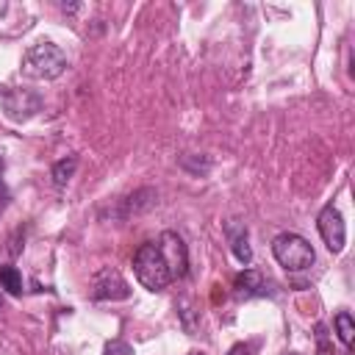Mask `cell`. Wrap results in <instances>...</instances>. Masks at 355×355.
Listing matches in <instances>:
<instances>
[{
  "label": "cell",
  "instance_id": "cell-1",
  "mask_svg": "<svg viewBox=\"0 0 355 355\" xmlns=\"http://www.w3.org/2000/svg\"><path fill=\"white\" fill-rule=\"evenodd\" d=\"M133 272H136V280L147 288V291H164L169 283H172V275H169V266L158 250V241H144L136 255H133Z\"/></svg>",
  "mask_w": 355,
  "mask_h": 355
},
{
  "label": "cell",
  "instance_id": "cell-2",
  "mask_svg": "<svg viewBox=\"0 0 355 355\" xmlns=\"http://www.w3.org/2000/svg\"><path fill=\"white\" fill-rule=\"evenodd\" d=\"M67 69V55L53 42H36L22 55V72L36 80H55Z\"/></svg>",
  "mask_w": 355,
  "mask_h": 355
},
{
  "label": "cell",
  "instance_id": "cell-3",
  "mask_svg": "<svg viewBox=\"0 0 355 355\" xmlns=\"http://www.w3.org/2000/svg\"><path fill=\"white\" fill-rule=\"evenodd\" d=\"M272 255L277 258V263L286 272H302V269H308L316 261L313 247L302 236H297V233H280V236H275Z\"/></svg>",
  "mask_w": 355,
  "mask_h": 355
},
{
  "label": "cell",
  "instance_id": "cell-4",
  "mask_svg": "<svg viewBox=\"0 0 355 355\" xmlns=\"http://www.w3.org/2000/svg\"><path fill=\"white\" fill-rule=\"evenodd\" d=\"M316 227H319V236H322V241L327 244L330 252H341V250H344L347 227H344V216H341V211H338L333 202L324 205V208L319 211V216H316Z\"/></svg>",
  "mask_w": 355,
  "mask_h": 355
},
{
  "label": "cell",
  "instance_id": "cell-5",
  "mask_svg": "<svg viewBox=\"0 0 355 355\" xmlns=\"http://www.w3.org/2000/svg\"><path fill=\"white\" fill-rule=\"evenodd\" d=\"M158 250H161V255H164V261H166V266H169L172 280H175V277H183V275L189 272V252H186V244H183V239H180L178 233H172V230L161 233Z\"/></svg>",
  "mask_w": 355,
  "mask_h": 355
},
{
  "label": "cell",
  "instance_id": "cell-6",
  "mask_svg": "<svg viewBox=\"0 0 355 355\" xmlns=\"http://www.w3.org/2000/svg\"><path fill=\"white\" fill-rule=\"evenodd\" d=\"M92 294H94V300H128L130 286L116 269L103 266L92 280Z\"/></svg>",
  "mask_w": 355,
  "mask_h": 355
},
{
  "label": "cell",
  "instance_id": "cell-7",
  "mask_svg": "<svg viewBox=\"0 0 355 355\" xmlns=\"http://www.w3.org/2000/svg\"><path fill=\"white\" fill-rule=\"evenodd\" d=\"M225 233H227V241H230V250H233L236 261L250 263V261H252V250H250V241H247V225L230 219V222L225 225Z\"/></svg>",
  "mask_w": 355,
  "mask_h": 355
},
{
  "label": "cell",
  "instance_id": "cell-8",
  "mask_svg": "<svg viewBox=\"0 0 355 355\" xmlns=\"http://www.w3.org/2000/svg\"><path fill=\"white\" fill-rule=\"evenodd\" d=\"M155 191L153 189H139V191H133V194H128L125 200H122V214L119 216H130V214H141V211H147V208H153L155 205Z\"/></svg>",
  "mask_w": 355,
  "mask_h": 355
},
{
  "label": "cell",
  "instance_id": "cell-9",
  "mask_svg": "<svg viewBox=\"0 0 355 355\" xmlns=\"http://www.w3.org/2000/svg\"><path fill=\"white\" fill-rule=\"evenodd\" d=\"M233 286H236L239 294H258L263 288V280H261V275L255 269H244L241 275H236Z\"/></svg>",
  "mask_w": 355,
  "mask_h": 355
},
{
  "label": "cell",
  "instance_id": "cell-10",
  "mask_svg": "<svg viewBox=\"0 0 355 355\" xmlns=\"http://www.w3.org/2000/svg\"><path fill=\"white\" fill-rule=\"evenodd\" d=\"M0 288H6V291L14 294V297L22 294V275H19L17 266H8V263L0 266Z\"/></svg>",
  "mask_w": 355,
  "mask_h": 355
},
{
  "label": "cell",
  "instance_id": "cell-11",
  "mask_svg": "<svg viewBox=\"0 0 355 355\" xmlns=\"http://www.w3.org/2000/svg\"><path fill=\"white\" fill-rule=\"evenodd\" d=\"M75 169H78V158H75V155L55 161V164H53V172H50V175H53V183H55V186H67L69 178L75 175Z\"/></svg>",
  "mask_w": 355,
  "mask_h": 355
},
{
  "label": "cell",
  "instance_id": "cell-12",
  "mask_svg": "<svg viewBox=\"0 0 355 355\" xmlns=\"http://www.w3.org/2000/svg\"><path fill=\"white\" fill-rule=\"evenodd\" d=\"M336 333L341 338L344 347H352V336H355V322L349 316V311H338L336 313Z\"/></svg>",
  "mask_w": 355,
  "mask_h": 355
},
{
  "label": "cell",
  "instance_id": "cell-13",
  "mask_svg": "<svg viewBox=\"0 0 355 355\" xmlns=\"http://www.w3.org/2000/svg\"><path fill=\"white\" fill-rule=\"evenodd\" d=\"M103 355H136V352H133V347H130L128 341L114 338V341H108V344L103 347Z\"/></svg>",
  "mask_w": 355,
  "mask_h": 355
},
{
  "label": "cell",
  "instance_id": "cell-14",
  "mask_svg": "<svg viewBox=\"0 0 355 355\" xmlns=\"http://www.w3.org/2000/svg\"><path fill=\"white\" fill-rule=\"evenodd\" d=\"M316 347H319V355H336L333 344L327 338V327L324 324H316Z\"/></svg>",
  "mask_w": 355,
  "mask_h": 355
},
{
  "label": "cell",
  "instance_id": "cell-15",
  "mask_svg": "<svg viewBox=\"0 0 355 355\" xmlns=\"http://www.w3.org/2000/svg\"><path fill=\"white\" fill-rule=\"evenodd\" d=\"M180 166H183V169H189L191 175H205V172L211 169V161H208V158H202V161H194V164H191V161L183 155V158H180Z\"/></svg>",
  "mask_w": 355,
  "mask_h": 355
},
{
  "label": "cell",
  "instance_id": "cell-16",
  "mask_svg": "<svg viewBox=\"0 0 355 355\" xmlns=\"http://www.w3.org/2000/svg\"><path fill=\"white\" fill-rule=\"evenodd\" d=\"M8 200H11V194H8L6 183H3V158H0V211L8 205Z\"/></svg>",
  "mask_w": 355,
  "mask_h": 355
},
{
  "label": "cell",
  "instance_id": "cell-17",
  "mask_svg": "<svg viewBox=\"0 0 355 355\" xmlns=\"http://www.w3.org/2000/svg\"><path fill=\"white\" fill-rule=\"evenodd\" d=\"M227 355H250V344H236Z\"/></svg>",
  "mask_w": 355,
  "mask_h": 355
},
{
  "label": "cell",
  "instance_id": "cell-18",
  "mask_svg": "<svg viewBox=\"0 0 355 355\" xmlns=\"http://www.w3.org/2000/svg\"><path fill=\"white\" fill-rule=\"evenodd\" d=\"M0 311H3V300H0Z\"/></svg>",
  "mask_w": 355,
  "mask_h": 355
},
{
  "label": "cell",
  "instance_id": "cell-19",
  "mask_svg": "<svg viewBox=\"0 0 355 355\" xmlns=\"http://www.w3.org/2000/svg\"><path fill=\"white\" fill-rule=\"evenodd\" d=\"M194 355H200V352H194Z\"/></svg>",
  "mask_w": 355,
  "mask_h": 355
},
{
  "label": "cell",
  "instance_id": "cell-20",
  "mask_svg": "<svg viewBox=\"0 0 355 355\" xmlns=\"http://www.w3.org/2000/svg\"><path fill=\"white\" fill-rule=\"evenodd\" d=\"M291 355H294V352H291Z\"/></svg>",
  "mask_w": 355,
  "mask_h": 355
}]
</instances>
